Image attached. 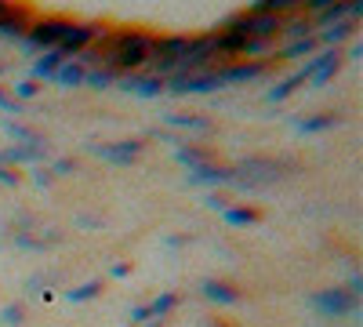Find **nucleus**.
I'll return each mask as SVG.
<instances>
[{"label": "nucleus", "instance_id": "nucleus-1", "mask_svg": "<svg viewBox=\"0 0 363 327\" xmlns=\"http://www.w3.org/2000/svg\"><path fill=\"white\" fill-rule=\"evenodd\" d=\"M149 44H153V37H149V33L124 29V33H113V37L102 40V58L116 73H131V70H138V66L149 62Z\"/></svg>", "mask_w": 363, "mask_h": 327}, {"label": "nucleus", "instance_id": "nucleus-2", "mask_svg": "<svg viewBox=\"0 0 363 327\" xmlns=\"http://www.w3.org/2000/svg\"><path fill=\"white\" fill-rule=\"evenodd\" d=\"M189 51V37H153L149 44V62L157 66V77L167 80V73H182V58Z\"/></svg>", "mask_w": 363, "mask_h": 327}, {"label": "nucleus", "instance_id": "nucleus-3", "mask_svg": "<svg viewBox=\"0 0 363 327\" xmlns=\"http://www.w3.org/2000/svg\"><path fill=\"white\" fill-rule=\"evenodd\" d=\"M66 29H69V18H40L26 29V37H22V48L29 55H37V51H55L58 40L66 37Z\"/></svg>", "mask_w": 363, "mask_h": 327}, {"label": "nucleus", "instance_id": "nucleus-4", "mask_svg": "<svg viewBox=\"0 0 363 327\" xmlns=\"http://www.w3.org/2000/svg\"><path fill=\"white\" fill-rule=\"evenodd\" d=\"M109 33H106V29L99 26V22H69V29H66V37L62 40H58V55H62V58H77L84 48H91V44H95V40H106Z\"/></svg>", "mask_w": 363, "mask_h": 327}, {"label": "nucleus", "instance_id": "nucleus-5", "mask_svg": "<svg viewBox=\"0 0 363 327\" xmlns=\"http://www.w3.org/2000/svg\"><path fill=\"white\" fill-rule=\"evenodd\" d=\"M167 87H171L174 95H207V92L225 87V84H222L218 70H193V73H174L167 80Z\"/></svg>", "mask_w": 363, "mask_h": 327}, {"label": "nucleus", "instance_id": "nucleus-6", "mask_svg": "<svg viewBox=\"0 0 363 327\" xmlns=\"http://www.w3.org/2000/svg\"><path fill=\"white\" fill-rule=\"evenodd\" d=\"M342 58H345V55H342L338 48H327V51H320L316 58H309V62L298 70V77H301V80H313V87H323L327 80H335V73L342 70Z\"/></svg>", "mask_w": 363, "mask_h": 327}, {"label": "nucleus", "instance_id": "nucleus-7", "mask_svg": "<svg viewBox=\"0 0 363 327\" xmlns=\"http://www.w3.org/2000/svg\"><path fill=\"white\" fill-rule=\"evenodd\" d=\"M313 306L323 316H352L359 309V299H352L345 287H327V291H316L313 294Z\"/></svg>", "mask_w": 363, "mask_h": 327}, {"label": "nucleus", "instance_id": "nucleus-8", "mask_svg": "<svg viewBox=\"0 0 363 327\" xmlns=\"http://www.w3.org/2000/svg\"><path fill=\"white\" fill-rule=\"evenodd\" d=\"M142 145L145 142H138V138H124V142H113V145H91V153L109 160V164H131L142 153Z\"/></svg>", "mask_w": 363, "mask_h": 327}, {"label": "nucleus", "instance_id": "nucleus-9", "mask_svg": "<svg viewBox=\"0 0 363 327\" xmlns=\"http://www.w3.org/2000/svg\"><path fill=\"white\" fill-rule=\"evenodd\" d=\"M280 167H284V160H269V157H247L244 164H240V171H244L247 178H255L258 186H265V182H277V178L284 174Z\"/></svg>", "mask_w": 363, "mask_h": 327}, {"label": "nucleus", "instance_id": "nucleus-10", "mask_svg": "<svg viewBox=\"0 0 363 327\" xmlns=\"http://www.w3.org/2000/svg\"><path fill=\"white\" fill-rule=\"evenodd\" d=\"M363 15V0H338V4H330V8H323V11H316V22L313 26H335V22H345V18H359Z\"/></svg>", "mask_w": 363, "mask_h": 327}, {"label": "nucleus", "instance_id": "nucleus-11", "mask_svg": "<svg viewBox=\"0 0 363 327\" xmlns=\"http://www.w3.org/2000/svg\"><path fill=\"white\" fill-rule=\"evenodd\" d=\"M233 167H222V164H200V167H193L189 171V182H196V186H225V182H233Z\"/></svg>", "mask_w": 363, "mask_h": 327}, {"label": "nucleus", "instance_id": "nucleus-12", "mask_svg": "<svg viewBox=\"0 0 363 327\" xmlns=\"http://www.w3.org/2000/svg\"><path fill=\"white\" fill-rule=\"evenodd\" d=\"M120 87H124V92H135V95H142V99H157L160 92H164V87H167V80L164 77H124V84H120Z\"/></svg>", "mask_w": 363, "mask_h": 327}, {"label": "nucleus", "instance_id": "nucleus-13", "mask_svg": "<svg viewBox=\"0 0 363 327\" xmlns=\"http://www.w3.org/2000/svg\"><path fill=\"white\" fill-rule=\"evenodd\" d=\"M203 294L211 302H218V306H236L244 294H240L233 284H225V280H203Z\"/></svg>", "mask_w": 363, "mask_h": 327}, {"label": "nucleus", "instance_id": "nucleus-14", "mask_svg": "<svg viewBox=\"0 0 363 327\" xmlns=\"http://www.w3.org/2000/svg\"><path fill=\"white\" fill-rule=\"evenodd\" d=\"M48 160V145H11L4 150V164H40Z\"/></svg>", "mask_w": 363, "mask_h": 327}, {"label": "nucleus", "instance_id": "nucleus-15", "mask_svg": "<svg viewBox=\"0 0 363 327\" xmlns=\"http://www.w3.org/2000/svg\"><path fill=\"white\" fill-rule=\"evenodd\" d=\"M222 84H244V80H258L265 77V62H244V66H229V70H218Z\"/></svg>", "mask_w": 363, "mask_h": 327}, {"label": "nucleus", "instance_id": "nucleus-16", "mask_svg": "<svg viewBox=\"0 0 363 327\" xmlns=\"http://www.w3.org/2000/svg\"><path fill=\"white\" fill-rule=\"evenodd\" d=\"M84 73H87V70H84V62H77V58H66V62L55 70V77H51V80H55L58 87H80V84H84Z\"/></svg>", "mask_w": 363, "mask_h": 327}, {"label": "nucleus", "instance_id": "nucleus-17", "mask_svg": "<svg viewBox=\"0 0 363 327\" xmlns=\"http://www.w3.org/2000/svg\"><path fill=\"white\" fill-rule=\"evenodd\" d=\"M342 121H345L342 113H320V116H309V121H298V131L316 135V131H330V128H338Z\"/></svg>", "mask_w": 363, "mask_h": 327}, {"label": "nucleus", "instance_id": "nucleus-18", "mask_svg": "<svg viewBox=\"0 0 363 327\" xmlns=\"http://www.w3.org/2000/svg\"><path fill=\"white\" fill-rule=\"evenodd\" d=\"M306 0H255V15H277V18H284V11H298Z\"/></svg>", "mask_w": 363, "mask_h": 327}, {"label": "nucleus", "instance_id": "nucleus-19", "mask_svg": "<svg viewBox=\"0 0 363 327\" xmlns=\"http://www.w3.org/2000/svg\"><path fill=\"white\" fill-rule=\"evenodd\" d=\"M356 33V22L352 18H345V22H335V26H327L323 33H320V40L327 44V48H338L342 40H349Z\"/></svg>", "mask_w": 363, "mask_h": 327}, {"label": "nucleus", "instance_id": "nucleus-20", "mask_svg": "<svg viewBox=\"0 0 363 327\" xmlns=\"http://www.w3.org/2000/svg\"><path fill=\"white\" fill-rule=\"evenodd\" d=\"M167 124L171 128H182V131H211V121L207 116H186V113H167Z\"/></svg>", "mask_w": 363, "mask_h": 327}, {"label": "nucleus", "instance_id": "nucleus-21", "mask_svg": "<svg viewBox=\"0 0 363 327\" xmlns=\"http://www.w3.org/2000/svg\"><path fill=\"white\" fill-rule=\"evenodd\" d=\"M62 62H66V58L58 55V51H44V58H37V62H33V80H51L55 70L62 66Z\"/></svg>", "mask_w": 363, "mask_h": 327}, {"label": "nucleus", "instance_id": "nucleus-22", "mask_svg": "<svg viewBox=\"0 0 363 327\" xmlns=\"http://www.w3.org/2000/svg\"><path fill=\"white\" fill-rule=\"evenodd\" d=\"M174 157H178V164H186L189 171L211 160V157H207L203 150H196V145H186V142H182V145H174Z\"/></svg>", "mask_w": 363, "mask_h": 327}, {"label": "nucleus", "instance_id": "nucleus-23", "mask_svg": "<svg viewBox=\"0 0 363 327\" xmlns=\"http://www.w3.org/2000/svg\"><path fill=\"white\" fill-rule=\"evenodd\" d=\"M222 218H225V226H255L258 211H251V207H225Z\"/></svg>", "mask_w": 363, "mask_h": 327}, {"label": "nucleus", "instance_id": "nucleus-24", "mask_svg": "<svg viewBox=\"0 0 363 327\" xmlns=\"http://www.w3.org/2000/svg\"><path fill=\"white\" fill-rule=\"evenodd\" d=\"M113 80H116V70L113 66H95V70L84 73V84L87 87H109Z\"/></svg>", "mask_w": 363, "mask_h": 327}, {"label": "nucleus", "instance_id": "nucleus-25", "mask_svg": "<svg viewBox=\"0 0 363 327\" xmlns=\"http://www.w3.org/2000/svg\"><path fill=\"white\" fill-rule=\"evenodd\" d=\"M8 135L15 138V145H48L33 128H26V124H8Z\"/></svg>", "mask_w": 363, "mask_h": 327}, {"label": "nucleus", "instance_id": "nucleus-26", "mask_svg": "<svg viewBox=\"0 0 363 327\" xmlns=\"http://www.w3.org/2000/svg\"><path fill=\"white\" fill-rule=\"evenodd\" d=\"M316 44H320L316 37H301V40H291V44L284 48V55H280V58H301V55H313V51H316Z\"/></svg>", "mask_w": 363, "mask_h": 327}, {"label": "nucleus", "instance_id": "nucleus-27", "mask_svg": "<svg viewBox=\"0 0 363 327\" xmlns=\"http://www.w3.org/2000/svg\"><path fill=\"white\" fill-rule=\"evenodd\" d=\"M298 84H306V80H301V77L294 73V77H287V80H280L277 87H269V95H265V99H269V102H284V99H287V95L294 92V87H298Z\"/></svg>", "mask_w": 363, "mask_h": 327}, {"label": "nucleus", "instance_id": "nucleus-28", "mask_svg": "<svg viewBox=\"0 0 363 327\" xmlns=\"http://www.w3.org/2000/svg\"><path fill=\"white\" fill-rule=\"evenodd\" d=\"M99 294H102V284L99 280H87V284H80V287L69 291V299L73 302H91V299H99Z\"/></svg>", "mask_w": 363, "mask_h": 327}, {"label": "nucleus", "instance_id": "nucleus-29", "mask_svg": "<svg viewBox=\"0 0 363 327\" xmlns=\"http://www.w3.org/2000/svg\"><path fill=\"white\" fill-rule=\"evenodd\" d=\"M174 306H178V294H174V291H167V294H160V299H157L153 306H149V313H153V320H157V316H167Z\"/></svg>", "mask_w": 363, "mask_h": 327}, {"label": "nucleus", "instance_id": "nucleus-30", "mask_svg": "<svg viewBox=\"0 0 363 327\" xmlns=\"http://www.w3.org/2000/svg\"><path fill=\"white\" fill-rule=\"evenodd\" d=\"M284 29H287V33H294V40L313 37V22L309 18H291V22H284Z\"/></svg>", "mask_w": 363, "mask_h": 327}, {"label": "nucleus", "instance_id": "nucleus-31", "mask_svg": "<svg viewBox=\"0 0 363 327\" xmlns=\"http://www.w3.org/2000/svg\"><path fill=\"white\" fill-rule=\"evenodd\" d=\"M15 95L18 99H37L40 95V84L37 80H22V84H15Z\"/></svg>", "mask_w": 363, "mask_h": 327}, {"label": "nucleus", "instance_id": "nucleus-32", "mask_svg": "<svg viewBox=\"0 0 363 327\" xmlns=\"http://www.w3.org/2000/svg\"><path fill=\"white\" fill-rule=\"evenodd\" d=\"M0 320H4L8 327H18V323H22V306H4V313H0Z\"/></svg>", "mask_w": 363, "mask_h": 327}, {"label": "nucleus", "instance_id": "nucleus-33", "mask_svg": "<svg viewBox=\"0 0 363 327\" xmlns=\"http://www.w3.org/2000/svg\"><path fill=\"white\" fill-rule=\"evenodd\" d=\"M0 109H4V113H22L18 99H15V95H8V92H0Z\"/></svg>", "mask_w": 363, "mask_h": 327}, {"label": "nucleus", "instance_id": "nucleus-34", "mask_svg": "<svg viewBox=\"0 0 363 327\" xmlns=\"http://www.w3.org/2000/svg\"><path fill=\"white\" fill-rule=\"evenodd\" d=\"M73 171H77V160H69V157L55 160V167H51V174H73Z\"/></svg>", "mask_w": 363, "mask_h": 327}, {"label": "nucleus", "instance_id": "nucleus-35", "mask_svg": "<svg viewBox=\"0 0 363 327\" xmlns=\"http://www.w3.org/2000/svg\"><path fill=\"white\" fill-rule=\"evenodd\" d=\"M0 186H18V171H11L8 164H0Z\"/></svg>", "mask_w": 363, "mask_h": 327}, {"label": "nucleus", "instance_id": "nucleus-36", "mask_svg": "<svg viewBox=\"0 0 363 327\" xmlns=\"http://www.w3.org/2000/svg\"><path fill=\"white\" fill-rule=\"evenodd\" d=\"M145 320H153L149 306H135V309H131V323H145Z\"/></svg>", "mask_w": 363, "mask_h": 327}, {"label": "nucleus", "instance_id": "nucleus-37", "mask_svg": "<svg viewBox=\"0 0 363 327\" xmlns=\"http://www.w3.org/2000/svg\"><path fill=\"white\" fill-rule=\"evenodd\" d=\"M207 207H211V211H225L229 200H225V196H211V200H207Z\"/></svg>", "mask_w": 363, "mask_h": 327}, {"label": "nucleus", "instance_id": "nucleus-38", "mask_svg": "<svg viewBox=\"0 0 363 327\" xmlns=\"http://www.w3.org/2000/svg\"><path fill=\"white\" fill-rule=\"evenodd\" d=\"M349 294H352V299H359V291H363V280L359 277H349V287H345Z\"/></svg>", "mask_w": 363, "mask_h": 327}, {"label": "nucleus", "instance_id": "nucleus-39", "mask_svg": "<svg viewBox=\"0 0 363 327\" xmlns=\"http://www.w3.org/2000/svg\"><path fill=\"white\" fill-rule=\"evenodd\" d=\"M51 178H55V174H51V171H44V167H40V171H37V174H33V182H37V186H51Z\"/></svg>", "mask_w": 363, "mask_h": 327}, {"label": "nucleus", "instance_id": "nucleus-40", "mask_svg": "<svg viewBox=\"0 0 363 327\" xmlns=\"http://www.w3.org/2000/svg\"><path fill=\"white\" fill-rule=\"evenodd\" d=\"M306 4H309L313 11H323V8H330V4H338V0H306Z\"/></svg>", "mask_w": 363, "mask_h": 327}, {"label": "nucleus", "instance_id": "nucleus-41", "mask_svg": "<svg viewBox=\"0 0 363 327\" xmlns=\"http://www.w3.org/2000/svg\"><path fill=\"white\" fill-rule=\"evenodd\" d=\"M128 273H131L128 262H116V265H113V277H128Z\"/></svg>", "mask_w": 363, "mask_h": 327}, {"label": "nucleus", "instance_id": "nucleus-42", "mask_svg": "<svg viewBox=\"0 0 363 327\" xmlns=\"http://www.w3.org/2000/svg\"><path fill=\"white\" fill-rule=\"evenodd\" d=\"M349 58H363V44H352L349 48Z\"/></svg>", "mask_w": 363, "mask_h": 327}, {"label": "nucleus", "instance_id": "nucleus-43", "mask_svg": "<svg viewBox=\"0 0 363 327\" xmlns=\"http://www.w3.org/2000/svg\"><path fill=\"white\" fill-rule=\"evenodd\" d=\"M149 327H160V320H153V323H149Z\"/></svg>", "mask_w": 363, "mask_h": 327}, {"label": "nucleus", "instance_id": "nucleus-44", "mask_svg": "<svg viewBox=\"0 0 363 327\" xmlns=\"http://www.w3.org/2000/svg\"><path fill=\"white\" fill-rule=\"evenodd\" d=\"M0 77H4V62H0Z\"/></svg>", "mask_w": 363, "mask_h": 327}]
</instances>
